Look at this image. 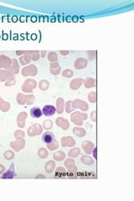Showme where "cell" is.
Segmentation results:
<instances>
[{
	"label": "cell",
	"mask_w": 134,
	"mask_h": 201,
	"mask_svg": "<svg viewBox=\"0 0 134 201\" xmlns=\"http://www.w3.org/2000/svg\"><path fill=\"white\" fill-rule=\"evenodd\" d=\"M42 112L44 116L46 117H52L53 115L55 114L56 112V108L52 106V105H46L43 107V110H42Z\"/></svg>",
	"instance_id": "cell-1"
},
{
	"label": "cell",
	"mask_w": 134,
	"mask_h": 201,
	"mask_svg": "<svg viewBox=\"0 0 134 201\" xmlns=\"http://www.w3.org/2000/svg\"><path fill=\"white\" fill-rule=\"evenodd\" d=\"M54 139V134L50 132H44L43 136H42V141L46 144H50L53 143V141Z\"/></svg>",
	"instance_id": "cell-2"
},
{
	"label": "cell",
	"mask_w": 134,
	"mask_h": 201,
	"mask_svg": "<svg viewBox=\"0 0 134 201\" xmlns=\"http://www.w3.org/2000/svg\"><path fill=\"white\" fill-rule=\"evenodd\" d=\"M43 115V112L39 107H33L30 110V116L34 118H39Z\"/></svg>",
	"instance_id": "cell-3"
}]
</instances>
